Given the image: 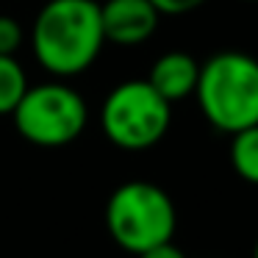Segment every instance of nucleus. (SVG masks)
Segmentation results:
<instances>
[{"instance_id": "1", "label": "nucleus", "mask_w": 258, "mask_h": 258, "mask_svg": "<svg viewBox=\"0 0 258 258\" xmlns=\"http://www.w3.org/2000/svg\"><path fill=\"white\" fill-rule=\"evenodd\" d=\"M103 45L97 0H47L31 25L36 61L56 78H73L89 70Z\"/></svg>"}, {"instance_id": "2", "label": "nucleus", "mask_w": 258, "mask_h": 258, "mask_svg": "<svg viewBox=\"0 0 258 258\" xmlns=\"http://www.w3.org/2000/svg\"><path fill=\"white\" fill-rule=\"evenodd\" d=\"M195 97L219 134H239L258 125V58L225 50L200 64Z\"/></svg>"}, {"instance_id": "3", "label": "nucleus", "mask_w": 258, "mask_h": 258, "mask_svg": "<svg viewBox=\"0 0 258 258\" xmlns=\"http://www.w3.org/2000/svg\"><path fill=\"white\" fill-rule=\"evenodd\" d=\"M178 214L161 186L150 180H128L117 186L106 203V228L122 250L139 252L172 241Z\"/></svg>"}, {"instance_id": "4", "label": "nucleus", "mask_w": 258, "mask_h": 258, "mask_svg": "<svg viewBox=\"0 0 258 258\" xmlns=\"http://www.w3.org/2000/svg\"><path fill=\"white\" fill-rule=\"evenodd\" d=\"M172 119V103H167L147 78L125 81L114 86L100 108V128L111 145L122 150H147L164 139Z\"/></svg>"}, {"instance_id": "5", "label": "nucleus", "mask_w": 258, "mask_h": 258, "mask_svg": "<svg viewBox=\"0 0 258 258\" xmlns=\"http://www.w3.org/2000/svg\"><path fill=\"white\" fill-rule=\"evenodd\" d=\"M86 117L84 97L61 81L28 86L12 111L17 134L36 147H64L75 142L86 128Z\"/></svg>"}, {"instance_id": "6", "label": "nucleus", "mask_w": 258, "mask_h": 258, "mask_svg": "<svg viewBox=\"0 0 258 258\" xmlns=\"http://www.w3.org/2000/svg\"><path fill=\"white\" fill-rule=\"evenodd\" d=\"M100 20L106 42L134 47L156 34L161 14L150 0H106L100 3Z\"/></svg>"}, {"instance_id": "7", "label": "nucleus", "mask_w": 258, "mask_h": 258, "mask_svg": "<svg viewBox=\"0 0 258 258\" xmlns=\"http://www.w3.org/2000/svg\"><path fill=\"white\" fill-rule=\"evenodd\" d=\"M197 81H200V64L195 56L189 53H164L153 61L150 75H147V84L158 92L167 103H178L186 97L195 95Z\"/></svg>"}, {"instance_id": "8", "label": "nucleus", "mask_w": 258, "mask_h": 258, "mask_svg": "<svg viewBox=\"0 0 258 258\" xmlns=\"http://www.w3.org/2000/svg\"><path fill=\"white\" fill-rule=\"evenodd\" d=\"M230 164H233V172L241 180L258 186V125L233 134V139H230Z\"/></svg>"}, {"instance_id": "9", "label": "nucleus", "mask_w": 258, "mask_h": 258, "mask_svg": "<svg viewBox=\"0 0 258 258\" xmlns=\"http://www.w3.org/2000/svg\"><path fill=\"white\" fill-rule=\"evenodd\" d=\"M25 92H28V75L17 56H0V114L12 117Z\"/></svg>"}, {"instance_id": "10", "label": "nucleus", "mask_w": 258, "mask_h": 258, "mask_svg": "<svg viewBox=\"0 0 258 258\" xmlns=\"http://www.w3.org/2000/svg\"><path fill=\"white\" fill-rule=\"evenodd\" d=\"M23 25L9 14H0V56H17V50L23 47Z\"/></svg>"}, {"instance_id": "11", "label": "nucleus", "mask_w": 258, "mask_h": 258, "mask_svg": "<svg viewBox=\"0 0 258 258\" xmlns=\"http://www.w3.org/2000/svg\"><path fill=\"white\" fill-rule=\"evenodd\" d=\"M153 6L158 9V14H189L195 12V9H200L203 3H208V0H150Z\"/></svg>"}, {"instance_id": "12", "label": "nucleus", "mask_w": 258, "mask_h": 258, "mask_svg": "<svg viewBox=\"0 0 258 258\" xmlns=\"http://www.w3.org/2000/svg\"><path fill=\"white\" fill-rule=\"evenodd\" d=\"M136 258H186V255H183V250H178V247L172 244V241H164V244H158V247H150V250L139 252Z\"/></svg>"}, {"instance_id": "13", "label": "nucleus", "mask_w": 258, "mask_h": 258, "mask_svg": "<svg viewBox=\"0 0 258 258\" xmlns=\"http://www.w3.org/2000/svg\"><path fill=\"white\" fill-rule=\"evenodd\" d=\"M252 258H258V241H255V250H252Z\"/></svg>"}]
</instances>
